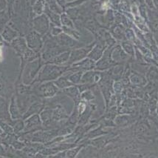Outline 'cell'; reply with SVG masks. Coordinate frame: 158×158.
Instances as JSON below:
<instances>
[{
  "instance_id": "6da1fadb",
  "label": "cell",
  "mask_w": 158,
  "mask_h": 158,
  "mask_svg": "<svg viewBox=\"0 0 158 158\" xmlns=\"http://www.w3.org/2000/svg\"><path fill=\"white\" fill-rule=\"evenodd\" d=\"M69 65H57L51 63H46L41 67L33 83L54 81L62 76L69 69Z\"/></svg>"
},
{
  "instance_id": "7a4b0ae2",
  "label": "cell",
  "mask_w": 158,
  "mask_h": 158,
  "mask_svg": "<svg viewBox=\"0 0 158 158\" xmlns=\"http://www.w3.org/2000/svg\"><path fill=\"white\" fill-rule=\"evenodd\" d=\"M44 62L43 61L41 56L35 59L33 61L28 62L24 68L23 73V82L24 84H29L30 82H33L35 78L36 77L37 74H39V71L41 70V67Z\"/></svg>"
},
{
  "instance_id": "3957f363",
  "label": "cell",
  "mask_w": 158,
  "mask_h": 158,
  "mask_svg": "<svg viewBox=\"0 0 158 158\" xmlns=\"http://www.w3.org/2000/svg\"><path fill=\"white\" fill-rule=\"evenodd\" d=\"M33 31L44 37L49 33L50 29V22L45 14L38 15L33 20Z\"/></svg>"
},
{
  "instance_id": "277c9868",
  "label": "cell",
  "mask_w": 158,
  "mask_h": 158,
  "mask_svg": "<svg viewBox=\"0 0 158 158\" xmlns=\"http://www.w3.org/2000/svg\"><path fill=\"white\" fill-rule=\"evenodd\" d=\"M95 42H94L92 44L88 45L86 46H82L80 47V48H74V49L71 50L70 56H69V61L67 63V65H71L73 64L78 63V62L81 61V60L87 57L90 50H92V48L95 46Z\"/></svg>"
},
{
  "instance_id": "5b68a950",
  "label": "cell",
  "mask_w": 158,
  "mask_h": 158,
  "mask_svg": "<svg viewBox=\"0 0 158 158\" xmlns=\"http://www.w3.org/2000/svg\"><path fill=\"white\" fill-rule=\"evenodd\" d=\"M25 40L28 48L35 53L40 54L41 50L42 49L43 44H44L42 36L35 31H33L26 35Z\"/></svg>"
},
{
  "instance_id": "8992f818",
  "label": "cell",
  "mask_w": 158,
  "mask_h": 158,
  "mask_svg": "<svg viewBox=\"0 0 158 158\" xmlns=\"http://www.w3.org/2000/svg\"><path fill=\"white\" fill-rule=\"evenodd\" d=\"M113 46H108L105 51L103 52V56L98 61L96 62L95 63V71H105L106 70H109L111 68H112L114 65H118L116 64L113 60L112 59L111 57V50H112V48Z\"/></svg>"
},
{
  "instance_id": "52a82bcc",
  "label": "cell",
  "mask_w": 158,
  "mask_h": 158,
  "mask_svg": "<svg viewBox=\"0 0 158 158\" xmlns=\"http://www.w3.org/2000/svg\"><path fill=\"white\" fill-rule=\"evenodd\" d=\"M54 39H55L57 44L59 45L60 46L64 47V48H67L70 50L72 48L74 49V48H80V47L84 46L83 44H81L78 40L71 37L70 36L67 35V33H64V32H62L61 34L57 36V37H54Z\"/></svg>"
},
{
  "instance_id": "ba28073f",
  "label": "cell",
  "mask_w": 158,
  "mask_h": 158,
  "mask_svg": "<svg viewBox=\"0 0 158 158\" xmlns=\"http://www.w3.org/2000/svg\"><path fill=\"white\" fill-rule=\"evenodd\" d=\"M59 88L56 86L53 82H41V85L39 86V94L41 96L44 97H52L59 92Z\"/></svg>"
},
{
  "instance_id": "9c48e42d",
  "label": "cell",
  "mask_w": 158,
  "mask_h": 158,
  "mask_svg": "<svg viewBox=\"0 0 158 158\" xmlns=\"http://www.w3.org/2000/svg\"><path fill=\"white\" fill-rule=\"evenodd\" d=\"M111 57L116 64H124L131 58L124 51L120 45H114L111 50Z\"/></svg>"
},
{
  "instance_id": "30bf717a",
  "label": "cell",
  "mask_w": 158,
  "mask_h": 158,
  "mask_svg": "<svg viewBox=\"0 0 158 158\" xmlns=\"http://www.w3.org/2000/svg\"><path fill=\"white\" fill-rule=\"evenodd\" d=\"M107 47L108 46L104 41H98L95 42V46H93L92 50H90L87 57L94 60L95 62L98 61L103 56V52L106 49Z\"/></svg>"
},
{
  "instance_id": "8fae6325",
  "label": "cell",
  "mask_w": 158,
  "mask_h": 158,
  "mask_svg": "<svg viewBox=\"0 0 158 158\" xmlns=\"http://www.w3.org/2000/svg\"><path fill=\"white\" fill-rule=\"evenodd\" d=\"M129 81L131 84L137 87L144 86L147 83V79L143 75L140 74L138 71L131 70L129 74Z\"/></svg>"
},
{
  "instance_id": "7c38bea8",
  "label": "cell",
  "mask_w": 158,
  "mask_h": 158,
  "mask_svg": "<svg viewBox=\"0 0 158 158\" xmlns=\"http://www.w3.org/2000/svg\"><path fill=\"white\" fill-rule=\"evenodd\" d=\"M11 46L14 47V48L16 50L18 54L20 55L23 56L24 54L27 51L28 49V47L27 46V42H26L25 38L23 37H18L14 40L11 42Z\"/></svg>"
},
{
  "instance_id": "4fadbf2b",
  "label": "cell",
  "mask_w": 158,
  "mask_h": 158,
  "mask_svg": "<svg viewBox=\"0 0 158 158\" xmlns=\"http://www.w3.org/2000/svg\"><path fill=\"white\" fill-rule=\"evenodd\" d=\"M110 33L115 40L122 41L127 40L125 36V30H124L123 25L121 24H115V25L112 26L110 29Z\"/></svg>"
},
{
  "instance_id": "5bb4252c",
  "label": "cell",
  "mask_w": 158,
  "mask_h": 158,
  "mask_svg": "<svg viewBox=\"0 0 158 158\" xmlns=\"http://www.w3.org/2000/svg\"><path fill=\"white\" fill-rule=\"evenodd\" d=\"M70 53L71 50H66V51L60 54L59 55L56 56L55 58H53L47 63H51L57 65H67L69 61V56H70Z\"/></svg>"
},
{
  "instance_id": "9a60e30c",
  "label": "cell",
  "mask_w": 158,
  "mask_h": 158,
  "mask_svg": "<svg viewBox=\"0 0 158 158\" xmlns=\"http://www.w3.org/2000/svg\"><path fill=\"white\" fill-rule=\"evenodd\" d=\"M44 14H45L48 16L49 20H50V23L54 25L59 26V27H62L61 22V14H57V13L52 11L50 8H49L47 5L46 6H45Z\"/></svg>"
},
{
  "instance_id": "2e32d148",
  "label": "cell",
  "mask_w": 158,
  "mask_h": 158,
  "mask_svg": "<svg viewBox=\"0 0 158 158\" xmlns=\"http://www.w3.org/2000/svg\"><path fill=\"white\" fill-rule=\"evenodd\" d=\"M63 91L67 96L70 97L76 103H78L79 101H80L81 92L79 91L78 86H76V85L70 86V87L64 88V89H63Z\"/></svg>"
},
{
  "instance_id": "e0dca14e",
  "label": "cell",
  "mask_w": 158,
  "mask_h": 158,
  "mask_svg": "<svg viewBox=\"0 0 158 158\" xmlns=\"http://www.w3.org/2000/svg\"><path fill=\"white\" fill-rule=\"evenodd\" d=\"M2 38L5 41L8 42H11L15 39L17 38L19 36L17 32L14 31V29H12L9 26H7V27L4 28L2 33Z\"/></svg>"
},
{
  "instance_id": "ac0fdd59",
  "label": "cell",
  "mask_w": 158,
  "mask_h": 158,
  "mask_svg": "<svg viewBox=\"0 0 158 158\" xmlns=\"http://www.w3.org/2000/svg\"><path fill=\"white\" fill-rule=\"evenodd\" d=\"M54 83L56 84V86H57L59 89H64V88H67L68 87H70V86H75L74 84H73L69 80L68 77H67V75L63 74L62 76L60 77L57 79V80H54Z\"/></svg>"
},
{
  "instance_id": "d6986e66",
  "label": "cell",
  "mask_w": 158,
  "mask_h": 158,
  "mask_svg": "<svg viewBox=\"0 0 158 158\" xmlns=\"http://www.w3.org/2000/svg\"><path fill=\"white\" fill-rule=\"evenodd\" d=\"M25 125L27 130H30L32 129H38L41 125V120L39 115L35 114V115L30 117L27 120H26Z\"/></svg>"
},
{
  "instance_id": "ffe728a7",
  "label": "cell",
  "mask_w": 158,
  "mask_h": 158,
  "mask_svg": "<svg viewBox=\"0 0 158 158\" xmlns=\"http://www.w3.org/2000/svg\"><path fill=\"white\" fill-rule=\"evenodd\" d=\"M67 117H68V115L67 112L61 105H58L54 110H52V120L55 121H59Z\"/></svg>"
},
{
  "instance_id": "44dd1931",
  "label": "cell",
  "mask_w": 158,
  "mask_h": 158,
  "mask_svg": "<svg viewBox=\"0 0 158 158\" xmlns=\"http://www.w3.org/2000/svg\"><path fill=\"white\" fill-rule=\"evenodd\" d=\"M122 48H123L124 51L129 55L130 57H135V46H134L133 43L129 40H124L122 41L121 44Z\"/></svg>"
},
{
  "instance_id": "7402d4cb",
  "label": "cell",
  "mask_w": 158,
  "mask_h": 158,
  "mask_svg": "<svg viewBox=\"0 0 158 158\" xmlns=\"http://www.w3.org/2000/svg\"><path fill=\"white\" fill-rule=\"evenodd\" d=\"M45 6H46V0H36L33 5V12L38 16L44 13Z\"/></svg>"
},
{
  "instance_id": "603a6c76",
  "label": "cell",
  "mask_w": 158,
  "mask_h": 158,
  "mask_svg": "<svg viewBox=\"0 0 158 158\" xmlns=\"http://www.w3.org/2000/svg\"><path fill=\"white\" fill-rule=\"evenodd\" d=\"M61 22L62 26L71 28H76L72 19L69 17L67 14H65V13H62L61 14Z\"/></svg>"
},
{
  "instance_id": "cb8c5ba5",
  "label": "cell",
  "mask_w": 158,
  "mask_h": 158,
  "mask_svg": "<svg viewBox=\"0 0 158 158\" xmlns=\"http://www.w3.org/2000/svg\"><path fill=\"white\" fill-rule=\"evenodd\" d=\"M62 29H63L64 33L70 36L71 37L76 39V40H78V39L81 38V33H79V31L77 29H76V28H71L62 26Z\"/></svg>"
},
{
  "instance_id": "d4e9b609",
  "label": "cell",
  "mask_w": 158,
  "mask_h": 158,
  "mask_svg": "<svg viewBox=\"0 0 158 158\" xmlns=\"http://www.w3.org/2000/svg\"><path fill=\"white\" fill-rule=\"evenodd\" d=\"M41 122H43L44 124H48L49 125L51 123L52 120V110H50V109H47L44 110V112H41Z\"/></svg>"
},
{
  "instance_id": "484cf974",
  "label": "cell",
  "mask_w": 158,
  "mask_h": 158,
  "mask_svg": "<svg viewBox=\"0 0 158 158\" xmlns=\"http://www.w3.org/2000/svg\"><path fill=\"white\" fill-rule=\"evenodd\" d=\"M46 5L53 12L57 13L59 14H61L63 13L64 11L58 5L56 0H46Z\"/></svg>"
},
{
  "instance_id": "4316f807",
  "label": "cell",
  "mask_w": 158,
  "mask_h": 158,
  "mask_svg": "<svg viewBox=\"0 0 158 158\" xmlns=\"http://www.w3.org/2000/svg\"><path fill=\"white\" fill-rule=\"evenodd\" d=\"M42 108V105L40 104L39 103H33V105L30 107L29 110L26 112V115L24 116V118L28 117L30 115H32V114H35V113H38L40 112Z\"/></svg>"
},
{
  "instance_id": "83f0119b",
  "label": "cell",
  "mask_w": 158,
  "mask_h": 158,
  "mask_svg": "<svg viewBox=\"0 0 158 158\" xmlns=\"http://www.w3.org/2000/svg\"><path fill=\"white\" fill-rule=\"evenodd\" d=\"M123 84L122 83V82L120 80H115V82L113 83V86H112L114 92L115 94H120L121 93H123Z\"/></svg>"
},
{
  "instance_id": "f1b7e54d",
  "label": "cell",
  "mask_w": 158,
  "mask_h": 158,
  "mask_svg": "<svg viewBox=\"0 0 158 158\" xmlns=\"http://www.w3.org/2000/svg\"><path fill=\"white\" fill-rule=\"evenodd\" d=\"M81 98L84 99L85 101H90L95 98V97H94L93 92L90 91V90L87 89L81 93Z\"/></svg>"
},
{
  "instance_id": "f546056e",
  "label": "cell",
  "mask_w": 158,
  "mask_h": 158,
  "mask_svg": "<svg viewBox=\"0 0 158 158\" xmlns=\"http://www.w3.org/2000/svg\"><path fill=\"white\" fill-rule=\"evenodd\" d=\"M50 34H51L52 37H56L57 36L63 32V29H62V27H59V26H56L52 25V24L50 23Z\"/></svg>"
},
{
  "instance_id": "4dcf8cb0",
  "label": "cell",
  "mask_w": 158,
  "mask_h": 158,
  "mask_svg": "<svg viewBox=\"0 0 158 158\" xmlns=\"http://www.w3.org/2000/svg\"><path fill=\"white\" fill-rule=\"evenodd\" d=\"M129 119H130V116L128 115H125V114L120 115L115 119V123H117L118 125H125L129 122Z\"/></svg>"
},
{
  "instance_id": "1f68e13d",
  "label": "cell",
  "mask_w": 158,
  "mask_h": 158,
  "mask_svg": "<svg viewBox=\"0 0 158 158\" xmlns=\"http://www.w3.org/2000/svg\"><path fill=\"white\" fill-rule=\"evenodd\" d=\"M11 114H12L13 118H18L19 116V113L18 107L16 106V103H15L14 98L12 99V103H11Z\"/></svg>"
},
{
  "instance_id": "d6a6232c",
  "label": "cell",
  "mask_w": 158,
  "mask_h": 158,
  "mask_svg": "<svg viewBox=\"0 0 158 158\" xmlns=\"http://www.w3.org/2000/svg\"><path fill=\"white\" fill-rule=\"evenodd\" d=\"M81 146H79L78 148H72V149L69 150L68 151L66 152V156H67V157H76L77 154L78 153L79 151L81 150Z\"/></svg>"
},
{
  "instance_id": "836d02e7",
  "label": "cell",
  "mask_w": 158,
  "mask_h": 158,
  "mask_svg": "<svg viewBox=\"0 0 158 158\" xmlns=\"http://www.w3.org/2000/svg\"><path fill=\"white\" fill-rule=\"evenodd\" d=\"M87 0H75V1L67 3L66 7H75L77 6H80L82 3L85 2Z\"/></svg>"
},
{
  "instance_id": "e575fe53",
  "label": "cell",
  "mask_w": 158,
  "mask_h": 158,
  "mask_svg": "<svg viewBox=\"0 0 158 158\" xmlns=\"http://www.w3.org/2000/svg\"><path fill=\"white\" fill-rule=\"evenodd\" d=\"M7 20H8V16L7 14L5 11H2L0 13V25H2L5 23H6Z\"/></svg>"
},
{
  "instance_id": "d590c367",
  "label": "cell",
  "mask_w": 158,
  "mask_h": 158,
  "mask_svg": "<svg viewBox=\"0 0 158 158\" xmlns=\"http://www.w3.org/2000/svg\"><path fill=\"white\" fill-rule=\"evenodd\" d=\"M58 5H59V7H61L63 11L65 10L66 8V5H67V2L66 0H56Z\"/></svg>"
},
{
  "instance_id": "8d00e7d4",
  "label": "cell",
  "mask_w": 158,
  "mask_h": 158,
  "mask_svg": "<svg viewBox=\"0 0 158 158\" xmlns=\"http://www.w3.org/2000/svg\"><path fill=\"white\" fill-rule=\"evenodd\" d=\"M6 6V2L5 0H0V9L5 8Z\"/></svg>"
},
{
  "instance_id": "74e56055",
  "label": "cell",
  "mask_w": 158,
  "mask_h": 158,
  "mask_svg": "<svg viewBox=\"0 0 158 158\" xmlns=\"http://www.w3.org/2000/svg\"><path fill=\"white\" fill-rule=\"evenodd\" d=\"M110 2L112 4V5H118V4L120 2V0H110Z\"/></svg>"
},
{
  "instance_id": "f35d334b",
  "label": "cell",
  "mask_w": 158,
  "mask_h": 158,
  "mask_svg": "<svg viewBox=\"0 0 158 158\" xmlns=\"http://www.w3.org/2000/svg\"><path fill=\"white\" fill-rule=\"evenodd\" d=\"M154 5H155L156 10H158V0H153Z\"/></svg>"
},
{
  "instance_id": "ab89813d",
  "label": "cell",
  "mask_w": 158,
  "mask_h": 158,
  "mask_svg": "<svg viewBox=\"0 0 158 158\" xmlns=\"http://www.w3.org/2000/svg\"><path fill=\"white\" fill-rule=\"evenodd\" d=\"M156 112L158 114V99H157V109H156Z\"/></svg>"
}]
</instances>
